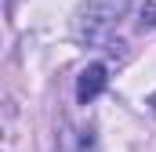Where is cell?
I'll list each match as a JSON object with an SVG mask.
<instances>
[{"label": "cell", "mask_w": 156, "mask_h": 152, "mask_svg": "<svg viewBox=\"0 0 156 152\" xmlns=\"http://www.w3.org/2000/svg\"><path fill=\"white\" fill-rule=\"evenodd\" d=\"M153 112H156V98H153Z\"/></svg>", "instance_id": "3957f363"}, {"label": "cell", "mask_w": 156, "mask_h": 152, "mask_svg": "<svg viewBox=\"0 0 156 152\" xmlns=\"http://www.w3.org/2000/svg\"><path fill=\"white\" fill-rule=\"evenodd\" d=\"M156 26V4H145L142 7V29H153Z\"/></svg>", "instance_id": "7a4b0ae2"}, {"label": "cell", "mask_w": 156, "mask_h": 152, "mask_svg": "<svg viewBox=\"0 0 156 152\" xmlns=\"http://www.w3.org/2000/svg\"><path fill=\"white\" fill-rule=\"evenodd\" d=\"M105 80H109V76H105V65H102V62L87 65V69L80 73V80H76V98L83 102V105H87V102H94V98L105 91Z\"/></svg>", "instance_id": "6da1fadb"}]
</instances>
